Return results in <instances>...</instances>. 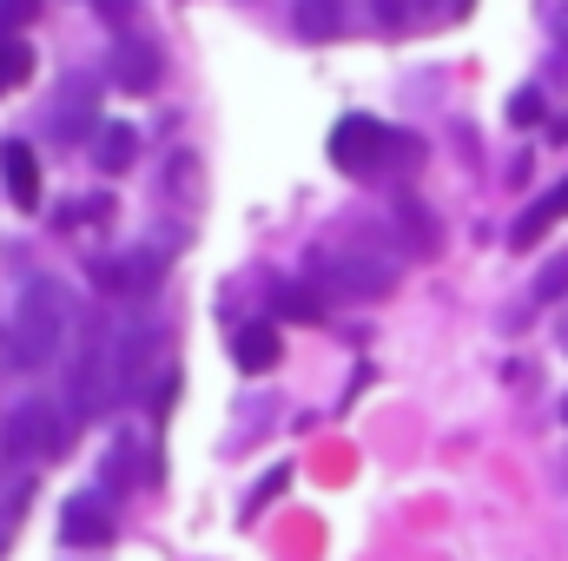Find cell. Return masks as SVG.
I'll return each instance as SVG.
<instances>
[{"label":"cell","mask_w":568,"mask_h":561,"mask_svg":"<svg viewBox=\"0 0 568 561\" xmlns=\"http://www.w3.org/2000/svg\"><path fill=\"white\" fill-rule=\"evenodd\" d=\"M278 330L272 324H239V337H232V364L245 370V377H265L272 364H278Z\"/></svg>","instance_id":"4fadbf2b"},{"label":"cell","mask_w":568,"mask_h":561,"mask_svg":"<svg viewBox=\"0 0 568 561\" xmlns=\"http://www.w3.org/2000/svg\"><path fill=\"white\" fill-rule=\"evenodd\" d=\"M390 218L404 225V238H410V252H417V258H436V252H443V225H436V212H429L410 185H404V192H390Z\"/></svg>","instance_id":"8fae6325"},{"label":"cell","mask_w":568,"mask_h":561,"mask_svg":"<svg viewBox=\"0 0 568 561\" xmlns=\"http://www.w3.org/2000/svg\"><path fill=\"white\" fill-rule=\"evenodd\" d=\"M120 350V397H140L152 377H165V350H172V324H126Z\"/></svg>","instance_id":"5b68a950"},{"label":"cell","mask_w":568,"mask_h":561,"mask_svg":"<svg viewBox=\"0 0 568 561\" xmlns=\"http://www.w3.org/2000/svg\"><path fill=\"white\" fill-rule=\"evenodd\" d=\"M384 126L377 120H364V113H351V120H337V133H331V165L337 172H351V178H371L377 165H384Z\"/></svg>","instance_id":"ba28073f"},{"label":"cell","mask_w":568,"mask_h":561,"mask_svg":"<svg viewBox=\"0 0 568 561\" xmlns=\"http://www.w3.org/2000/svg\"><path fill=\"white\" fill-rule=\"evenodd\" d=\"M549 27H556V40H562V47H568V0H562V7H556V13H549Z\"/></svg>","instance_id":"484cf974"},{"label":"cell","mask_w":568,"mask_h":561,"mask_svg":"<svg viewBox=\"0 0 568 561\" xmlns=\"http://www.w3.org/2000/svg\"><path fill=\"white\" fill-rule=\"evenodd\" d=\"M67 344V290L60 278H33L13 297V317H7V350L20 370H47Z\"/></svg>","instance_id":"6da1fadb"},{"label":"cell","mask_w":568,"mask_h":561,"mask_svg":"<svg viewBox=\"0 0 568 561\" xmlns=\"http://www.w3.org/2000/svg\"><path fill=\"white\" fill-rule=\"evenodd\" d=\"M87 272H93V284H100L113 304H140V297H152L159 278H165V252L140 245V252H120V258H93Z\"/></svg>","instance_id":"277c9868"},{"label":"cell","mask_w":568,"mask_h":561,"mask_svg":"<svg viewBox=\"0 0 568 561\" xmlns=\"http://www.w3.org/2000/svg\"><path fill=\"white\" fill-rule=\"evenodd\" d=\"M284 482H291V469H272V476H265V482H258V489H252V496H245V516H258V509H265V502H272V496H278Z\"/></svg>","instance_id":"7402d4cb"},{"label":"cell","mask_w":568,"mask_h":561,"mask_svg":"<svg viewBox=\"0 0 568 561\" xmlns=\"http://www.w3.org/2000/svg\"><path fill=\"white\" fill-rule=\"evenodd\" d=\"M40 13V0H0V27H27Z\"/></svg>","instance_id":"cb8c5ba5"},{"label":"cell","mask_w":568,"mask_h":561,"mask_svg":"<svg viewBox=\"0 0 568 561\" xmlns=\"http://www.w3.org/2000/svg\"><path fill=\"white\" fill-rule=\"evenodd\" d=\"M556 218H562V205H556V192H549V198H536V205L509 225V245H516V252H536V245L549 238V225H556Z\"/></svg>","instance_id":"2e32d148"},{"label":"cell","mask_w":568,"mask_h":561,"mask_svg":"<svg viewBox=\"0 0 568 561\" xmlns=\"http://www.w3.org/2000/svg\"><path fill=\"white\" fill-rule=\"evenodd\" d=\"M106 476H113V482H140V442H113Z\"/></svg>","instance_id":"ffe728a7"},{"label":"cell","mask_w":568,"mask_h":561,"mask_svg":"<svg viewBox=\"0 0 568 561\" xmlns=\"http://www.w3.org/2000/svg\"><path fill=\"white\" fill-rule=\"evenodd\" d=\"M371 13H377L384 27H404V20H410V0H371Z\"/></svg>","instance_id":"d4e9b609"},{"label":"cell","mask_w":568,"mask_h":561,"mask_svg":"<svg viewBox=\"0 0 568 561\" xmlns=\"http://www.w3.org/2000/svg\"><path fill=\"white\" fill-rule=\"evenodd\" d=\"M106 73H113L120 93L140 100V93H159V80H165V53H159V40H145V33H120Z\"/></svg>","instance_id":"52a82bcc"},{"label":"cell","mask_w":568,"mask_h":561,"mask_svg":"<svg viewBox=\"0 0 568 561\" xmlns=\"http://www.w3.org/2000/svg\"><path fill=\"white\" fill-rule=\"evenodd\" d=\"M429 7H443V0H429ZM449 13H469V0H449Z\"/></svg>","instance_id":"83f0119b"},{"label":"cell","mask_w":568,"mask_h":561,"mask_svg":"<svg viewBox=\"0 0 568 561\" xmlns=\"http://www.w3.org/2000/svg\"><path fill=\"white\" fill-rule=\"evenodd\" d=\"M272 310L291 317V324H317V317H324V304H317L311 284H284V278H272Z\"/></svg>","instance_id":"e0dca14e"},{"label":"cell","mask_w":568,"mask_h":561,"mask_svg":"<svg viewBox=\"0 0 568 561\" xmlns=\"http://www.w3.org/2000/svg\"><path fill=\"white\" fill-rule=\"evenodd\" d=\"M133 159H140V133H133L126 120H106V126L93 133V172L113 178V172H126Z\"/></svg>","instance_id":"5bb4252c"},{"label":"cell","mask_w":568,"mask_h":561,"mask_svg":"<svg viewBox=\"0 0 568 561\" xmlns=\"http://www.w3.org/2000/svg\"><path fill=\"white\" fill-rule=\"evenodd\" d=\"M93 7H100V20L120 27V33H126V20H140V0H93Z\"/></svg>","instance_id":"603a6c76"},{"label":"cell","mask_w":568,"mask_h":561,"mask_svg":"<svg viewBox=\"0 0 568 561\" xmlns=\"http://www.w3.org/2000/svg\"><path fill=\"white\" fill-rule=\"evenodd\" d=\"M304 278L317 284L324 297H337V304H371V297H390L397 290V272L377 258V252H351V245H317L311 258H304Z\"/></svg>","instance_id":"7a4b0ae2"},{"label":"cell","mask_w":568,"mask_h":561,"mask_svg":"<svg viewBox=\"0 0 568 561\" xmlns=\"http://www.w3.org/2000/svg\"><path fill=\"white\" fill-rule=\"evenodd\" d=\"M291 33L297 40H337L344 33V0H291Z\"/></svg>","instance_id":"9a60e30c"},{"label":"cell","mask_w":568,"mask_h":561,"mask_svg":"<svg viewBox=\"0 0 568 561\" xmlns=\"http://www.w3.org/2000/svg\"><path fill=\"white\" fill-rule=\"evenodd\" d=\"M0 185H7V198H13L20 212H33V205H40V159H33V145H27V140L0 145Z\"/></svg>","instance_id":"7c38bea8"},{"label":"cell","mask_w":568,"mask_h":561,"mask_svg":"<svg viewBox=\"0 0 568 561\" xmlns=\"http://www.w3.org/2000/svg\"><path fill=\"white\" fill-rule=\"evenodd\" d=\"M27 73H33V47H27L20 33H7V27H0V93H7V86H20Z\"/></svg>","instance_id":"ac0fdd59"},{"label":"cell","mask_w":568,"mask_h":561,"mask_svg":"<svg viewBox=\"0 0 568 561\" xmlns=\"http://www.w3.org/2000/svg\"><path fill=\"white\" fill-rule=\"evenodd\" d=\"M113 397H120V350L106 344V324L93 317L87 344L73 350V370H67V410H73V422H100Z\"/></svg>","instance_id":"3957f363"},{"label":"cell","mask_w":568,"mask_h":561,"mask_svg":"<svg viewBox=\"0 0 568 561\" xmlns=\"http://www.w3.org/2000/svg\"><path fill=\"white\" fill-rule=\"evenodd\" d=\"M53 133H60V140H87V133H100V86H93L87 73H73V80L53 93Z\"/></svg>","instance_id":"30bf717a"},{"label":"cell","mask_w":568,"mask_h":561,"mask_svg":"<svg viewBox=\"0 0 568 561\" xmlns=\"http://www.w3.org/2000/svg\"><path fill=\"white\" fill-rule=\"evenodd\" d=\"M536 120H542V86H523L509 100V126H536Z\"/></svg>","instance_id":"44dd1931"},{"label":"cell","mask_w":568,"mask_h":561,"mask_svg":"<svg viewBox=\"0 0 568 561\" xmlns=\"http://www.w3.org/2000/svg\"><path fill=\"white\" fill-rule=\"evenodd\" d=\"M568 297V252H549V265L536 272V304H562Z\"/></svg>","instance_id":"d6986e66"},{"label":"cell","mask_w":568,"mask_h":561,"mask_svg":"<svg viewBox=\"0 0 568 561\" xmlns=\"http://www.w3.org/2000/svg\"><path fill=\"white\" fill-rule=\"evenodd\" d=\"M556 205H562V218H568V178H562V185H556Z\"/></svg>","instance_id":"4316f807"},{"label":"cell","mask_w":568,"mask_h":561,"mask_svg":"<svg viewBox=\"0 0 568 561\" xmlns=\"http://www.w3.org/2000/svg\"><path fill=\"white\" fill-rule=\"evenodd\" d=\"M562 350H568V317H562Z\"/></svg>","instance_id":"f1b7e54d"},{"label":"cell","mask_w":568,"mask_h":561,"mask_svg":"<svg viewBox=\"0 0 568 561\" xmlns=\"http://www.w3.org/2000/svg\"><path fill=\"white\" fill-rule=\"evenodd\" d=\"M60 536H67L73 549H106V542L120 536V522H113V502H106L100 489L73 496V502H67V516H60Z\"/></svg>","instance_id":"9c48e42d"},{"label":"cell","mask_w":568,"mask_h":561,"mask_svg":"<svg viewBox=\"0 0 568 561\" xmlns=\"http://www.w3.org/2000/svg\"><path fill=\"white\" fill-rule=\"evenodd\" d=\"M562 422H568V397H562Z\"/></svg>","instance_id":"f546056e"},{"label":"cell","mask_w":568,"mask_h":561,"mask_svg":"<svg viewBox=\"0 0 568 561\" xmlns=\"http://www.w3.org/2000/svg\"><path fill=\"white\" fill-rule=\"evenodd\" d=\"M60 442H67V422H60L53 404H40V397L7 417V462H47Z\"/></svg>","instance_id":"8992f818"}]
</instances>
